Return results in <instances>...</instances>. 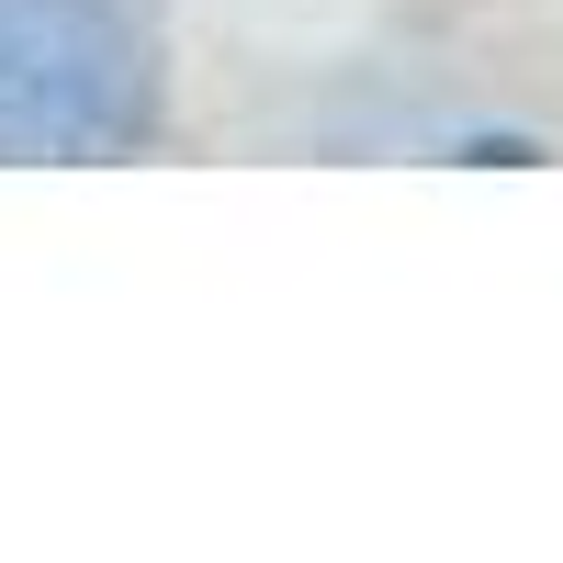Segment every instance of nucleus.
<instances>
[{
	"label": "nucleus",
	"instance_id": "nucleus-1",
	"mask_svg": "<svg viewBox=\"0 0 563 563\" xmlns=\"http://www.w3.org/2000/svg\"><path fill=\"white\" fill-rule=\"evenodd\" d=\"M158 124L169 79L124 0H0V158H135Z\"/></svg>",
	"mask_w": 563,
	"mask_h": 563
}]
</instances>
